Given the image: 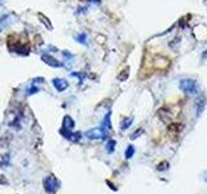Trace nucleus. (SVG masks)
<instances>
[{"instance_id": "f257e3e1", "label": "nucleus", "mask_w": 207, "mask_h": 194, "mask_svg": "<svg viewBox=\"0 0 207 194\" xmlns=\"http://www.w3.org/2000/svg\"><path fill=\"white\" fill-rule=\"evenodd\" d=\"M180 88L185 92V93H189V95H193L197 93V84L194 80H190V79H184L180 82Z\"/></svg>"}, {"instance_id": "f03ea898", "label": "nucleus", "mask_w": 207, "mask_h": 194, "mask_svg": "<svg viewBox=\"0 0 207 194\" xmlns=\"http://www.w3.org/2000/svg\"><path fill=\"white\" fill-rule=\"evenodd\" d=\"M57 185H58V182L56 181V179L53 176H48L44 180V186L47 189V192H49V193L55 192L57 189Z\"/></svg>"}, {"instance_id": "7ed1b4c3", "label": "nucleus", "mask_w": 207, "mask_h": 194, "mask_svg": "<svg viewBox=\"0 0 207 194\" xmlns=\"http://www.w3.org/2000/svg\"><path fill=\"white\" fill-rule=\"evenodd\" d=\"M87 137L88 139H92V140H100V139H104L105 137V132L102 129H100V128H95V129H91V131H88L87 133Z\"/></svg>"}, {"instance_id": "20e7f679", "label": "nucleus", "mask_w": 207, "mask_h": 194, "mask_svg": "<svg viewBox=\"0 0 207 194\" xmlns=\"http://www.w3.org/2000/svg\"><path fill=\"white\" fill-rule=\"evenodd\" d=\"M53 84H55V87L58 91H64L66 87H67V84H66V82L65 80H62V79H55L53 80Z\"/></svg>"}, {"instance_id": "39448f33", "label": "nucleus", "mask_w": 207, "mask_h": 194, "mask_svg": "<svg viewBox=\"0 0 207 194\" xmlns=\"http://www.w3.org/2000/svg\"><path fill=\"white\" fill-rule=\"evenodd\" d=\"M64 125H65V128L66 129H71L74 127V122H73V119L70 118V116H65V119H64Z\"/></svg>"}, {"instance_id": "423d86ee", "label": "nucleus", "mask_w": 207, "mask_h": 194, "mask_svg": "<svg viewBox=\"0 0 207 194\" xmlns=\"http://www.w3.org/2000/svg\"><path fill=\"white\" fill-rule=\"evenodd\" d=\"M131 123H132V118H126L122 122V125H120V128L122 129H127L129 125H131Z\"/></svg>"}, {"instance_id": "0eeeda50", "label": "nucleus", "mask_w": 207, "mask_h": 194, "mask_svg": "<svg viewBox=\"0 0 207 194\" xmlns=\"http://www.w3.org/2000/svg\"><path fill=\"white\" fill-rule=\"evenodd\" d=\"M43 60H44V61H49V62H48L49 65H55V66H58L60 65V64H57L56 60H53V58L49 57V56H43Z\"/></svg>"}, {"instance_id": "6e6552de", "label": "nucleus", "mask_w": 207, "mask_h": 194, "mask_svg": "<svg viewBox=\"0 0 207 194\" xmlns=\"http://www.w3.org/2000/svg\"><path fill=\"white\" fill-rule=\"evenodd\" d=\"M133 153H135V148L132 146V145H129V146L127 148V150H126V158H131L133 155Z\"/></svg>"}, {"instance_id": "1a4fd4ad", "label": "nucleus", "mask_w": 207, "mask_h": 194, "mask_svg": "<svg viewBox=\"0 0 207 194\" xmlns=\"http://www.w3.org/2000/svg\"><path fill=\"white\" fill-rule=\"evenodd\" d=\"M104 127H106V128H110L112 127V124H110V113H108L106 114V116H105V120H104Z\"/></svg>"}, {"instance_id": "9d476101", "label": "nucleus", "mask_w": 207, "mask_h": 194, "mask_svg": "<svg viewBox=\"0 0 207 194\" xmlns=\"http://www.w3.org/2000/svg\"><path fill=\"white\" fill-rule=\"evenodd\" d=\"M114 145H115V141H114V140H110V141L108 142V152H110V153L113 152V150H114Z\"/></svg>"}, {"instance_id": "9b49d317", "label": "nucleus", "mask_w": 207, "mask_h": 194, "mask_svg": "<svg viewBox=\"0 0 207 194\" xmlns=\"http://www.w3.org/2000/svg\"><path fill=\"white\" fill-rule=\"evenodd\" d=\"M78 40H80V43H85V34H82L80 36H78Z\"/></svg>"}]
</instances>
